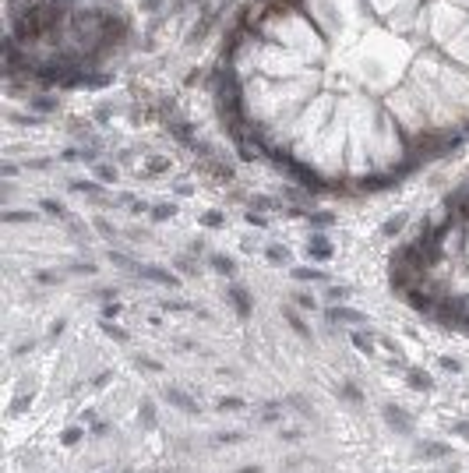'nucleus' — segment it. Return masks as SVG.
Masks as SVG:
<instances>
[{"label":"nucleus","instance_id":"1","mask_svg":"<svg viewBox=\"0 0 469 473\" xmlns=\"http://www.w3.org/2000/svg\"><path fill=\"white\" fill-rule=\"evenodd\" d=\"M254 148L314 187H385L469 131V0H268L229 53Z\"/></svg>","mask_w":469,"mask_h":473},{"label":"nucleus","instance_id":"2","mask_svg":"<svg viewBox=\"0 0 469 473\" xmlns=\"http://www.w3.org/2000/svg\"><path fill=\"white\" fill-rule=\"evenodd\" d=\"M385 420H388L392 427H399L402 435H406V431H413V420H409L406 413H402V410H395V406H388V410H385Z\"/></svg>","mask_w":469,"mask_h":473},{"label":"nucleus","instance_id":"3","mask_svg":"<svg viewBox=\"0 0 469 473\" xmlns=\"http://www.w3.org/2000/svg\"><path fill=\"white\" fill-rule=\"evenodd\" d=\"M166 399H173V403L180 406V410H184V413H194V410H198V406H194V403H190V399H187L184 392H177V389H166Z\"/></svg>","mask_w":469,"mask_h":473},{"label":"nucleus","instance_id":"4","mask_svg":"<svg viewBox=\"0 0 469 473\" xmlns=\"http://www.w3.org/2000/svg\"><path fill=\"white\" fill-rule=\"evenodd\" d=\"M409 385L413 389H431V374L427 371H409Z\"/></svg>","mask_w":469,"mask_h":473},{"label":"nucleus","instance_id":"5","mask_svg":"<svg viewBox=\"0 0 469 473\" xmlns=\"http://www.w3.org/2000/svg\"><path fill=\"white\" fill-rule=\"evenodd\" d=\"M423 456H431V459H444V456H448V445H423Z\"/></svg>","mask_w":469,"mask_h":473},{"label":"nucleus","instance_id":"6","mask_svg":"<svg viewBox=\"0 0 469 473\" xmlns=\"http://www.w3.org/2000/svg\"><path fill=\"white\" fill-rule=\"evenodd\" d=\"M81 435H85L81 427H67V431L60 435V441H63V445H78V441H81Z\"/></svg>","mask_w":469,"mask_h":473},{"label":"nucleus","instance_id":"7","mask_svg":"<svg viewBox=\"0 0 469 473\" xmlns=\"http://www.w3.org/2000/svg\"><path fill=\"white\" fill-rule=\"evenodd\" d=\"M219 410H226V413H240V410H244V403H240L237 396H229V399L219 403Z\"/></svg>","mask_w":469,"mask_h":473},{"label":"nucleus","instance_id":"8","mask_svg":"<svg viewBox=\"0 0 469 473\" xmlns=\"http://www.w3.org/2000/svg\"><path fill=\"white\" fill-rule=\"evenodd\" d=\"M141 420H145V427H152V424H156V410H152V403H145V406H141Z\"/></svg>","mask_w":469,"mask_h":473},{"label":"nucleus","instance_id":"9","mask_svg":"<svg viewBox=\"0 0 469 473\" xmlns=\"http://www.w3.org/2000/svg\"><path fill=\"white\" fill-rule=\"evenodd\" d=\"M343 396L349 399V403H360L364 396H360V389H353V385H343Z\"/></svg>","mask_w":469,"mask_h":473},{"label":"nucleus","instance_id":"10","mask_svg":"<svg viewBox=\"0 0 469 473\" xmlns=\"http://www.w3.org/2000/svg\"><path fill=\"white\" fill-rule=\"evenodd\" d=\"M441 368H444V371H459V360H452V357H444V360H441Z\"/></svg>","mask_w":469,"mask_h":473},{"label":"nucleus","instance_id":"11","mask_svg":"<svg viewBox=\"0 0 469 473\" xmlns=\"http://www.w3.org/2000/svg\"><path fill=\"white\" fill-rule=\"evenodd\" d=\"M279 438H286V441H300V431H282Z\"/></svg>","mask_w":469,"mask_h":473},{"label":"nucleus","instance_id":"12","mask_svg":"<svg viewBox=\"0 0 469 473\" xmlns=\"http://www.w3.org/2000/svg\"><path fill=\"white\" fill-rule=\"evenodd\" d=\"M455 431H462V435L469 438V424H455Z\"/></svg>","mask_w":469,"mask_h":473},{"label":"nucleus","instance_id":"13","mask_svg":"<svg viewBox=\"0 0 469 473\" xmlns=\"http://www.w3.org/2000/svg\"><path fill=\"white\" fill-rule=\"evenodd\" d=\"M240 473H261V470H258V466H244Z\"/></svg>","mask_w":469,"mask_h":473}]
</instances>
